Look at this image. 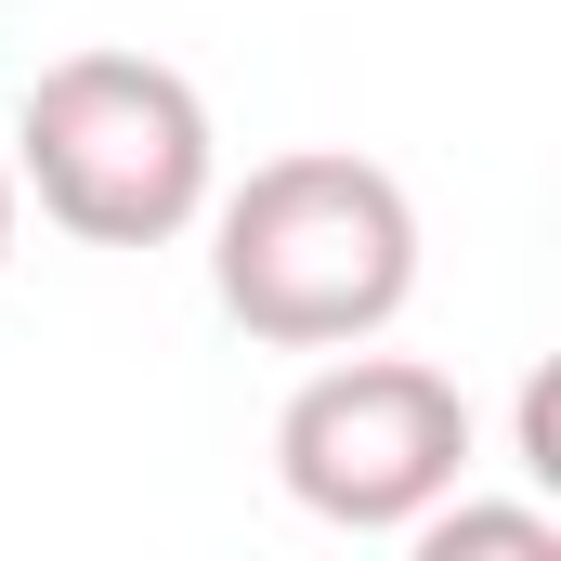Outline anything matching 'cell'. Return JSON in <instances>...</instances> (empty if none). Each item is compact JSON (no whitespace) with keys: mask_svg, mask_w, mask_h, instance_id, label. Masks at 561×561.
Instances as JSON below:
<instances>
[{"mask_svg":"<svg viewBox=\"0 0 561 561\" xmlns=\"http://www.w3.org/2000/svg\"><path fill=\"white\" fill-rule=\"evenodd\" d=\"M209 287L275 353H353L419 300V196L353 144H287L249 183H209Z\"/></svg>","mask_w":561,"mask_h":561,"instance_id":"obj_1","label":"cell"},{"mask_svg":"<svg viewBox=\"0 0 561 561\" xmlns=\"http://www.w3.org/2000/svg\"><path fill=\"white\" fill-rule=\"evenodd\" d=\"M13 183L79 249H170V236H196V209L222 183V144H209V105H196L183 66H157V53H66V66L26 79Z\"/></svg>","mask_w":561,"mask_h":561,"instance_id":"obj_2","label":"cell"},{"mask_svg":"<svg viewBox=\"0 0 561 561\" xmlns=\"http://www.w3.org/2000/svg\"><path fill=\"white\" fill-rule=\"evenodd\" d=\"M275 483L327 536H405L444 483H470V405L419 353H327L275 405Z\"/></svg>","mask_w":561,"mask_h":561,"instance_id":"obj_3","label":"cell"},{"mask_svg":"<svg viewBox=\"0 0 561 561\" xmlns=\"http://www.w3.org/2000/svg\"><path fill=\"white\" fill-rule=\"evenodd\" d=\"M405 549H419V561H457V549L561 561V496H523V510H510V496H457V483H444L419 523H405Z\"/></svg>","mask_w":561,"mask_h":561,"instance_id":"obj_4","label":"cell"},{"mask_svg":"<svg viewBox=\"0 0 561 561\" xmlns=\"http://www.w3.org/2000/svg\"><path fill=\"white\" fill-rule=\"evenodd\" d=\"M13 209H26V183H13V157H0V262H13Z\"/></svg>","mask_w":561,"mask_h":561,"instance_id":"obj_5","label":"cell"}]
</instances>
